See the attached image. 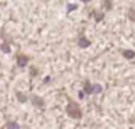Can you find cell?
<instances>
[{
    "label": "cell",
    "instance_id": "2",
    "mask_svg": "<svg viewBox=\"0 0 135 129\" xmlns=\"http://www.w3.org/2000/svg\"><path fill=\"white\" fill-rule=\"evenodd\" d=\"M29 64V57L25 55V54H19V55H16V65L21 68L26 67V65Z\"/></svg>",
    "mask_w": 135,
    "mask_h": 129
},
{
    "label": "cell",
    "instance_id": "11",
    "mask_svg": "<svg viewBox=\"0 0 135 129\" xmlns=\"http://www.w3.org/2000/svg\"><path fill=\"white\" fill-rule=\"evenodd\" d=\"M79 97H80V99H84V97H86V93H84V91H80V93H79Z\"/></svg>",
    "mask_w": 135,
    "mask_h": 129
},
{
    "label": "cell",
    "instance_id": "8",
    "mask_svg": "<svg viewBox=\"0 0 135 129\" xmlns=\"http://www.w3.org/2000/svg\"><path fill=\"white\" fill-rule=\"evenodd\" d=\"M102 90H103V86L102 84H97V83H94V84H93V94L102 93Z\"/></svg>",
    "mask_w": 135,
    "mask_h": 129
},
{
    "label": "cell",
    "instance_id": "3",
    "mask_svg": "<svg viewBox=\"0 0 135 129\" xmlns=\"http://www.w3.org/2000/svg\"><path fill=\"white\" fill-rule=\"evenodd\" d=\"M31 100H32V105H33V106H36V107H39V109H42V107L45 106L44 99H42L41 96H35V94H33V96L31 97Z\"/></svg>",
    "mask_w": 135,
    "mask_h": 129
},
{
    "label": "cell",
    "instance_id": "12",
    "mask_svg": "<svg viewBox=\"0 0 135 129\" xmlns=\"http://www.w3.org/2000/svg\"><path fill=\"white\" fill-rule=\"evenodd\" d=\"M33 74L36 76V74H38V71H36L35 68H31V76H33Z\"/></svg>",
    "mask_w": 135,
    "mask_h": 129
},
{
    "label": "cell",
    "instance_id": "4",
    "mask_svg": "<svg viewBox=\"0 0 135 129\" xmlns=\"http://www.w3.org/2000/svg\"><path fill=\"white\" fill-rule=\"evenodd\" d=\"M120 54H122V57L125 59H134L135 58V51H132V49H122Z\"/></svg>",
    "mask_w": 135,
    "mask_h": 129
},
{
    "label": "cell",
    "instance_id": "7",
    "mask_svg": "<svg viewBox=\"0 0 135 129\" xmlns=\"http://www.w3.org/2000/svg\"><path fill=\"white\" fill-rule=\"evenodd\" d=\"M89 45H90V41H89V39H86L84 36H81V38L79 39V47H81V48H87Z\"/></svg>",
    "mask_w": 135,
    "mask_h": 129
},
{
    "label": "cell",
    "instance_id": "10",
    "mask_svg": "<svg viewBox=\"0 0 135 129\" xmlns=\"http://www.w3.org/2000/svg\"><path fill=\"white\" fill-rule=\"evenodd\" d=\"M0 49L3 51L4 54H9L10 51H12V49H10V47H9L7 44H2V45H0Z\"/></svg>",
    "mask_w": 135,
    "mask_h": 129
},
{
    "label": "cell",
    "instance_id": "6",
    "mask_svg": "<svg viewBox=\"0 0 135 129\" xmlns=\"http://www.w3.org/2000/svg\"><path fill=\"white\" fill-rule=\"evenodd\" d=\"M15 94H16V99H18L19 103H26L28 102V96H25L22 91H16Z\"/></svg>",
    "mask_w": 135,
    "mask_h": 129
},
{
    "label": "cell",
    "instance_id": "5",
    "mask_svg": "<svg viewBox=\"0 0 135 129\" xmlns=\"http://www.w3.org/2000/svg\"><path fill=\"white\" fill-rule=\"evenodd\" d=\"M83 91L86 94H93V84H91L89 80H86L84 84H83Z\"/></svg>",
    "mask_w": 135,
    "mask_h": 129
},
{
    "label": "cell",
    "instance_id": "9",
    "mask_svg": "<svg viewBox=\"0 0 135 129\" xmlns=\"http://www.w3.org/2000/svg\"><path fill=\"white\" fill-rule=\"evenodd\" d=\"M6 128H7V129H21V126H19L16 122H12V120H9V122L6 123Z\"/></svg>",
    "mask_w": 135,
    "mask_h": 129
},
{
    "label": "cell",
    "instance_id": "1",
    "mask_svg": "<svg viewBox=\"0 0 135 129\" xmlns=\"http://www.w3.org/2000/svg\"><path fill=\"white\" fill-rule=\"evenodd\" d=\"M65 112H67V115L71 117V119L79 120V119H81V117H83V112H81V109H80L79 103H77V102H73V100H70V103L67 105Z\"/></svg>",
    "mask_w": 135,
    "mask_h": 129
},
{
    "label": "cell",
    "instance_id": "13",
    "mask_svg": "<svg viewBox=\"0 0 135 129\" xmlns=\"http://www.w3.org/2000/svg\"><path fill=\"white\" fill-rule=\"evenodd\" d=\"M51 81V77H45V80H44V84H47V83H50Z\"/></svg>",
    "mask_w": 135,
    "mask_h": 129
}]
</instances>
